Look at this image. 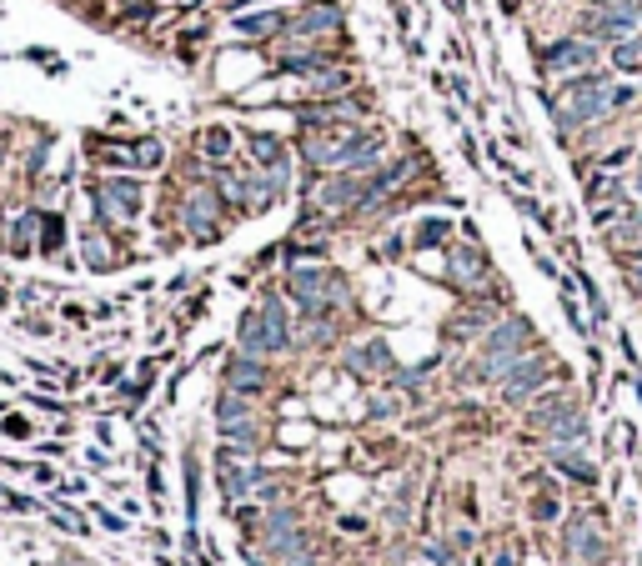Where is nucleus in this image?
<instances>
[{"label":"nucleus","instance_id":"nucleus-17","mask_svg":"<svg viewBox=\"0 0 642 566\" xmlns=\"http://www.w3.org/2000/svg\"><path fill=\"white\" fill-rule=\"evenodd\" d=\"M612 71H622V76L642 71V31L627 36V41H612Z\"/></svg>","mask_w":642,"mask_h":566},{"label":"nucleus","instance_id":"nucleus-23","mask_svg":"<svg viewBox=\"0 0 642 566\" xmlns=\"http://www.w3.org/2000/svg\"><path fill=\"white\" fill-rule=\"evenodd\" d=\"M602 196H622V181H612V176H592V186H587V201L597 206Z\"/></svg>","mask_w":642,"mask_h":566},{"label":"nucleus","instance_id":"nucleus-3","mask_svg":"<svg viewBox=\"0 0 642 566\" xmlns=\"http://www.w3.org/2000/svg\"><path fill=\"white\" fill-rule=\"evenodd\" d=\"M527 336H532V326H527L522 316H507L502 326H492L487 341H482V366H477V376H502L512 361H522Z\"/></svg>","mask_w":642,"mask_h":566},{"label":"nucleus","instance_id":"nucleus-6","mask_svg":"<svg viewBox=\"0 0 642 566\" xmlns=\"http://www.w3.org/2000/svg\"><path fill=\"white\" fill-rule=\"evenodd\" d=\"M236 346H241L246 356H281V351L291 346V336L276 331L261 306H251V311H241V321H236Z\"/></svg>","mask_w":642,"mask_h":566},{"label":"nucleus","instance_id":"nucleus-18","mask_svg":"<svg viewBox=\"0 0 642 566\" xmlns=\"http://www.w3.org/2000/svg\"><path fill=\"white\" fill-rule=\"evenodd\" d=\"M36 226H41V256H56V251L66 246V221H61L56 211H41Z\"/></svg>","mask_w":642,"mask_h":566},{"label":"nucleus","instance_id":"nucleus-27","mask_svg":"<svg viewBox=\"0 0 642 566\" xmlns=\"http://www.w3.org/2000/svg\"><path fill=\"white\" fill-rule=\"evenodd\" d=\"M31 476H36L41 486H51V481H56V471H51V466H31Z\"/></svg>","mask_w":642,"mask_h":566},{"label":"nucleus","instance_id":"nucleus-19","mask_svg":"<svg viewBox=\"0 0 642 566\" xmlns=\"http://www.w3.org/2000/svg\"><path fill=\"white\" fill-rule=\"evenodd\" d=\"M311 91H316L321 101H332V96L352 91V71H316V76H311Z\"/></svg>","mask_w":642,"mask_h":566},{"label":"nucleus","instance_id":"nucleus-32","mask_svg":"<svg viewBox=\"0 0 642 566\" xmlns=\"http://www.w3.org/2000/svg\"><path fill=\"white\" fill-rule=\"evenodd\" d=\"M6 301H11V296H6V286H0V306H6Z\"/></svg>","mask_w":642,"mask_h":566},{"label":"nucleus","instance_id":"nucleus-15","mask_svg":"<svg viewBox=\"0 0 642 566\" xmlns=\"http://www.w3.org/2000/svg\"><path fill=\"white\" fill-rule=\"evenodd\" d=\"M226 381L231 386H241V391H261L266 386V366H261V356H231V366H226Z\"/></svg>","mask_w":642,"mask_h":566},{"label":"nucleus","instance_id":"nucleus-28","mask_svg":"<svg viewBox=\"0 0 642 566\" xmlns=\"http://www.w3.org/2000/svg\"><path fill=\"white\" fill-rule=\"evenodd\" d=\"M442 6H447V11H452V16H457V21H462V16H467V0H442Z\"/></svg>","mask_w":642,"mask_h":566},{"label":"nucleus","instance_id":"nucleus-31","mask_svg":"<svg viewBox=\"0 0 642 566\" xmlns=\"http://www.w3.org/2000/svg\"><path fill=\"white\" fill-rule=\"evenodd\" d=\"M632 11H637V31H642V0H632Z\"/></svg>","mask_w":642,"mask_h":566},{"label":"nucleus","instance_id":"nucleus-33","mask_svg":"<svg viewBox=\"0 0 642 566\" xmlns=\"http://www.w3.org/2000/svg\"><path fill=\"white\" fill-rule=\"evenodd\" d=\"M0 166H6V151H0Z\"/></svg>","mask_w":642,"mask_h":566},{"label":"nucleus","instance_id":"nucleus-30","mask_svg":"<svg viewBox=\"0 0 642 566\" xmlns=\"http://www.w3.org/2000/svg\"><path fill=\"white\" fill-rule=\"evenodd\" d=\"M492 566H512V556H507V551H497V556H492Z\"/></svg>","mask_w":642,"mask_h":566},{"label":"nucleus","instance_id":"nucleus-20","mask_svg":"<svg viewBox=\"0 0 642 566\" xmlns=\"http://www.w3.org/2000/svg\"><path fill=\"white\" fill-rule=\"evenodd\" d=\"M161 161H166V146H161V141L141 136V141L131 146V166H136V171H161Z\"/></svg>","mask_w":642,"mask_h":566},{"label":"nucleus","instance_id":"nucleus-14","mask_svg":"<svg viewBox=\"0 0 642 566\" xmlns=\"http://www.w3.org/2000/svg\"><path fill=\"white\" fill-rule=\"evenodd\" d=\"M482 276H487V256H482L472 241L457 246V251H452V281H457V286H477Z\"/></svg>","mask_w":642,"mask_h":566},{"label":"nucleus","instance_id":"nucleus-21","mask_svg":"<svg viewBox=\"0 0 642 566\" xmlns=\"http://www.w3.org/2000/svg\"><path fill=\"white\" fill-rule=\"evenodd\" d=\"M36 216H41V211H26V216L11 226V256H31V251H36V241H31V231H36Z\"/></svg>","mask_w":642,"mask_h":566},{"label":"nucleus","instance_id":"nucleus-12","mask_svg":"<svg viewBox=\"0 0 642 566\" xmlns=\"http://www.w3.org/2000/svg\"><path fill=\"white\" fill-rule=\"evenodd\" d=\"M196 151H201L211 166L231 161V151H236V136H231V126H201V131H196Z\"/></svg>","mask_w":642,"mask_h":566},{"label":"nucleus","instance_id":"nucleus-22","mask_svg":"<svg viewBox=\"0 0 642 566\" xmlns=\"http://www.w3.org/2000/svg\"><path fill=\"white\" fill-rule=\"evenodd\" d=\"M392 356H387V341H367L362 356H352V371H387Z\"/></svg>","mask_w":642,"mask_h":566},{"label":"nucleus","instance_id":"nucleus-26","mask_svg":"<svg viewBox=\"0 0 642 566\" xmlns=\"http://www.w3.org/2000/svg\"><path fill=\"white\" fill-rule=\"evenodd\" d=\"M6 436H16V441H21V436H31V431H26V421H21V416H11V421H6Z\"/></svg>","mask_w":642,"mask_h":566},{"label":"nucleus","instance_id":"nucleus-7","mask_svg":"<svg viewBox=\"0 0 642 566\" xmlns=\"http://www.w3.org/2000/svg\"><path fill=\"white\" fill-rule=\"evenodd\" d=\"M286 296H291L296 306H311V301H332V296H337V271L291 261V271H286Z\"/></svg>","mask_w":642,"mask_h":566},{"label":"nucleus","instance_id":"nucleus-5","mask_svg":"<svg viewBox=\"0 0 642 566\" xmlns=\"http://www.w3.org/2000/svg\"><path fill=\"white\" fill-rule=\"evenodd\" d=\"M96 201H101V216H106V221H136L141 206H146V186L121 171V176H106V181L96 186Z\"/></svg>","mask_w":642,"mask_h":566},{"label":"nucleus","instance_id":"nucleus-4","mask_svg":"<svg viewBox=\"0 0 642 566\" xmlns=\"http://www.w3.org/2000/svg\"><path fill=\"white\" fill-rule=\"evenodd\" d=\"M597 56H602L597 41H587V36H562V41H552V46L537 51V71H542V76H577V71H592Z\"/></svg>","mask_w":642,"mask_h":566},{"label":"nucleus","instance_id":"nucleus-16","mask_svg":"<svg viewBox=\"0 0 642 566\" xmlns=\"http://www.w3.org/2000/svg\"><path fill=\"white\" fill-rule=\"evenodd\" d=\"M447 241H452V221H447V216H427V221L417 226V236H412L417 251H437V246H447Z\"/></svg>","mask_w":642,"mask_h":566},{"label":"nucleus","instance_id":"nucleus-1","mask_svg":"<svg viewBox=\"0 0 642 566\" xmlns=\"http://www.w3.org/2000/svg\"><path fill=\"white\" fill-rule=\"evenodd\" d=\"M612 76L607 71H577V76H562V96L552 101V116H557V131H577V126H597L612 116Z\"/></svg>","mask_w":642,"mask_h":566},{"label":"nucleus","instance_id":"nucleus-10","mask_svg":"<svg viewBox=\"0 0 642 566\" xmlns=\"http://www.w3.org/2000/svg\"><path fill=\"white\" fill-rule=\"evenodd\" d=\"M216 426H221V436H226V441H251V436H256V426H251V416H246V406H241L236 386H226V391H221V401H216Z\"/></svg>","mask_w":642,"mask_h":566},{"label":"nucleus","instance_id":"nucleus-8","mask_svg":"<svg viewBox=\"0 0 642 566\" xmlns=\"http://www.w3.org/2000/svg\"><path fill=\"white\" fill-rule=\"evenodd\" d=\"M216 211H221V196H216V191H191V201H186V211H181L186 231H191L201 246L221 241V221H216Z\"/></svg>","mask_w":642,"mask_h":566},{"label":"nucleus","instance_id":"nucleus-9","mask_svg":"<svg viewBox=\"0 0 642 566\" xmlns=\"http://www.w3.org/2000/svg\"><path fill=\"white\" fill-rule=\"evenodd\" d=\"M286 21H291V16H286L281 6H266V11L251 6V11H236V16H231V31L246 36V41H271V36L286 31Z\"/></svg>","mask_w":642,"mask_h":566},{"label":"nucleus","instance_id":"nucleus-25","mask_svg":"<svg viewBox=\"0 0 642 566\" xmlns=\"http://www.w3.org/2000/svg\"><path fill=\"white\" fill-rule=\"evenodd\" d=\"M0 506H6V511H31V501L21 491H11V486H0Z\"/></svg>","mask_w":642,"mask_h":566},{"label":"nucleus","instance_id":"nucleus-24","mask_svg":"<svg viewBox=\"0 0 642 566\" xmlns=\"http://www.w3.org/2000/svg\"><path fill=\"white\" fill-rule=\"evenodd\" d=\"M156 11H161V6H156V0H141V6H126V11H121V21H131V26H141V21H151Z\"/></svg>","mask_w":642,"mask_h":566},{"label":"nucleus","instance_id":"nucleus-2","mask_svg":"<svg viewBox=\"0 0 642 566\" xmlns=\"http://www.w3.org/2000/svg\"><path fill=\"white\" fill-rule=\"evenodd\" d=\"M342 26H347L342 0H306V6L286 21L281 41L286 46H301V41H321V36H342Z\"/></svg>","mask_w":642,"mask_h":566},{"label":"nucleus","instance_id":"nucleus-11","mask_svg":"<svg viewBox=\"0 0 642 566\" xmlns=\"http://www.w3.org/2000/svg\"><path fill=\"white\" fill-rule=\"evenodd\" d=\"M502 376H507V396L517 401V396H527L532 386H542V376H547V361H542V356H527V361H512Z\"/></svg>","mask_w":642,"mask_h":566},{"label":"nucleus","instance_id":"nucleus-29","mask_svg":"<svg viewBox=\"0 0 642 566\" xmlns=\"http://www.w3.org/2000/svg\"><path fill=\"white\" fill-rule=\"evenodd\" d=\"M587 11H602V6H617V0H582Z\"/></svg>","mask_w":642,"mask_h":566},{"label":"nucleus","instance_id":"nucleus-13","mask_svg":"<svg viewBox=\"0 0 642 566\" xmlns=\"http://www.w3.org/2000/svg\"><path fill=\"white\" fill-rule=\"evenodd\" d=\"M246 146H251V161H256L261 171H286V141H281V136H261V131H251V136H246Z\"/></svg>","mask_w":642,"mask_h":566}]
</instances>
